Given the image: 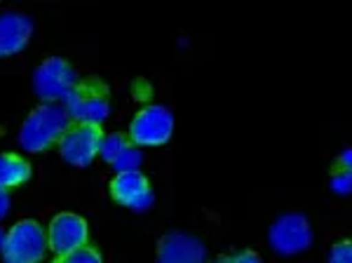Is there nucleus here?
I'll use <instances>...</instances> for the list:
<instances>
[{
  "label": "nucleus",
  "mask_w": 352,
  "mask_h": 263,
  "mask_svg": "<svg viewBox=\"0 0 352 263\" xmlns=\"http://www.w3.org/2000/svg\"><path fill=\"white\" fill-rule=\"evenodd\" d=\"M71 127V118L61 106L43 104L24 120L19 129V146L26 153H43L64 136Z\"/></svg>",
  "instance_id": "nucleus-1"
},
{
  "label": "nucleus",
  "mask_w": 352,
  "mask_h": 263,
  "mask_svg": "<svg viewBox=\"0 0 352 263\" xmlns=\"http://www.w3.org/2000/svg\"><path fill=\"white\" fill-rule=\"evenodd\" d=\"M47 251V233L33 219H24L5 233L3 261L5 263H38Z\"/></svg>",
  "instance_id": "nucleus-2"
},
{
  "label": "nucleus",
  "mask_w": 352,
  "mask_h": 263,
  "mask_svg": "<svg viewBox=\"0 0 352 263\" xmlns=\"http://www.w3.org/2000/svg\"><path fill=\"white\" fill-rule=\"evenodd\" d=\"M64 111L68 113V118H73L76 123L101 125L109 118V111H111L106 87L99 83L76 85V87L64 96Z\"/></svg>",
  "instance_id": "nucleus-3"
},
{
  "label": "nucleus",
  "mask_w": 352,
  "mask_h": 263,
  "mask_svg": "<svg viewBox=\"0 0 352 263\" xmlns=\"http://www.w3.org/2000/svg\"><path fill=\"white\" fill-rule=\"evenodd\" d=\"M78 85L76 68L61 56H50L33 71V90L43 101H59Z\"/></svg>",
  "instance_id": "nucleus-4"
},
{
  "label": "nucleus",
  "mask_w": 352,
  "mask_h": 263,
  "mask_svg": "<svg viewBox=\"0 0 352 263\" xmlns=\"http://www.w3.org/2000/svg\"><path fill=\"white\" fill-rule=\"evenodd\" d=\"M101 139H104V132H101L99 125L76 123L59 139V153L73 167H87L99 156Z\"/></svg>",
  "instance_id": "nucleus-5"
},
{
  "label": "nucleus",
  "mask_w": 352,
  "mask_h": 263,
  "mask_svg": "<svg viewBox=\"0 0 352 263\" xmlns=\"http://www.w3.org/2000/svg\"><path fill=\"white\" fill-rule=\"evenodd\" d=\"M174 132V116L164 106H146L129 125V139L139 146H162Z\"/></svg>",
  "instance_id": "nucleus-6"
},
{
  "label": "nucleus",
  "mask_w": 352,
  "mask_h": 263,
  "mask_svg": "<svg viewBox=\"0 0 352 263\" xmlns=\"http://www.w3.org/2000/svg\"><path fill=\"white\" fill-rule=\"evenodd\" d=\"M268 240L277 254H300L312 244V228L303 214H282L270 226Z\"/></svg>",
  "instance_id": "nucleus-7"
},
{
  "label": "nucleus",
  "mask_w": 352,
  "mask_h": 263,
  "mask_svg": "<svg viewBox=\"0 0 352 263\" xmlns=\"http://www.w3.org/2000/svg\"><path fill=\"white\" fill-rule=\"evenodd\" d=\"M87 224L78 214H56L47 228V247L56 256H66L71 251L87 244Z\"/></svg>",
  "instance_id": "nucleus-8"
},
{
  "label": "nucleus",
  "mask_w": 352,
  "mask_h": 263,
  "mask_svg": "<svg viewBox=\"0 0 352 263\" xmlns=\"http://www.w3.org/2000/svg\"><path fill=\"white\" fill-rule=\"evenodd\" d=\"M111 198L122 207L144 211L153 204V188L141 171H120L111 181Z\"/></svg>",
  "instance_id": "nucleus-9"
},
{
  "label": "nucleus",
  "mask_w": 352,
  "mask_h": 263,
  "mask_svg": "<svg viewBox=\"0 0 352 263\" xmlns=\"http://www.w3.org/2000/svg\"><path fill=\"white\" fill-rule=\"evenodd\" d=\"M207 249L197 238L186 233H169L157 244L155 263H204Z\"/></svg>",
  "instance_id": "nucleus-10"
},
{
  "label": "nucleus",
  "mask_w": 352,
  "mask_h": 263,
  "mask_svg": "<svg viewBox=\"0 0 352 263\" xmlns=\"http://www.w3.org/2000/svg\"><path fill=\"white\" fill-rule=\"evenodd\" d=\"M33 33V19L24 12H10L0 14V56H12L28 45Z\"/></svg>",
  "instance_id": "nucleus-11"
},
{
  "label": "nucleus",
  "mask_w": 352,
  "mask_h": 263,
  "mask_svg": "<svg viewBox=\"0 0 352 263\" xmlns=\"http://www.w3.org/2000/svg\"><path fill=\"white\" fill-rule=\"evenodd\" d=\"M31 176V165L14 153H0V188H14Z\"/></svg>",
  "instance_id": "nucleus-12"
},
{
  "label": "nucleus",
  "mask_w": 352,
  "mask_h": 263,
  "mask_svg": "<svg viewBox=\"0 0 352 263\" xmlns=\"http://www.w3.org/2000/svg\"><path fill=\"white\" fill-rule=\"evenodd\" d=\"M129 146V139L124 134H109L101 139V146H99V156L106 160V162L113 165V160H116L124 148Z\"/></svg>",
  "instance_id": "nucleus-13"
},
{
  "label": "nucleus",
  "mask_w": 352,
  "mask_h": 263,
  "mask_svg": "<svg viewBox=\"0 0 352 263\" xmlns=\"http://www.w3.org/2000/svg\"><path fill=\"white\" fill-rule=\"evenodd\" d=\"M139 165H141V153H139V148H134L132 144L113 160V167H116L118 174H120V171H139Z\"/></svg>",
  "instance_id": "nucleus-14"
},
{
  "label": "nucleus",
  "mask_w": 352,
  "mask_h": 263,
  "mask_svg": "<svg viewBox=\"0 0 352 263\" xmlns=\"http://www.w3.org/2000/svg\"><path fill=\"white\" fill-rule=\"evenodd\" d=\"M61 263H101V256H99V251H96L94 247H80V249H76V251H71V254H66V256H61L59 259Z\"/></svg>",
  "instance_id": "nucleus-15"
},
{
  "label": "nucleus",
  "mask_w": 352,
  "mask_h": 263,
  "mask_svg": "<svg viewBox=\"0 0 352 263\" xmlns=\"http://www.w3.org/2000/svg\"><path fill=\"white\" fill-rule=\"evenodd\" d=\"M329 263H352V244L348 240L333 244L329 251Z\"/></svg>",
  "instance_id": "nucleus-16"
},
{
  "label": "nucleus",
  "mask_w": 352,
  "mask_h": 263,
  "mask_svg": "<svg viewBox=\"0 0 352 263\" xmlns=\"http://www.w3.org/2000/svg\"><path fill=\"white\" fill-rule=\"evenodd\" d=\"M331 188H333V193H340V196H348L350 188H352V176H350V171H345V169L336 171V174L331 176Z\"/></svg>",
  "instance_id": "nucleus-17"
},
{
  "label": "nucleus",
  "mask_w": 352,
  "mask_h": 263,
  "mask_svg": "<svg viewBox=\"0 0 352 263\" xmlns=\"http://www.w3.org/2000/svg\"><path fill=\"white\" fill-rule=\"evenodd\" d=\"M230 259H232V263H263L261 256L254 254V251H237V254H232Z\"/></svg>",
  "instance_id": "nucleus-18"
},
{
  "label": "nucleus",
  "mask_w": 352,
  "mask_h": 263,
  "mask_svg": "<svg viewBox=\"0 0 352 263\" xmlns=\"http://www.w3.org/2000/svg\"><path fill=\"white\" fill-rule=\"evenodd\" d=\"M8 211H10V193L5 188H0V221L8 216Z\"/></svg>",
  "instance_id": "nucleus-19"
},
{
  "label": "nucleus",
  "mask_w": 352,
  "mask_h": 263,
  "mask_svg": "<svg viewBox=\"0 0 352 263\" xmlns=\"http://www.w3.org/2000/svg\"><path fill=\"white\" fill-rule=\"evenodd\" d=\"M350 148H345L343 153H340V167H343L345 171H350Z\"/></svg>",
  "instance_id": "nucleus-20"
},
{
  "label": "nucleus",
  "mask_w": 352,
  "mask_h": 263,
  "mask_svg": "<svg viewBox=\"0 0 352 263\" xmlns=\"http://www.w3.org/2000/svg\"><path fill=\"white\" fill-rule=\"evenodd\" d=\"M212 263H232L230 256H219V259H214Z\"/></svg>",
  "instance_id": "nucleus-21"
},
{
  "label": "nucleus",
  "mask_w": 352,
  "mask_h": 263,
  "mask_svg": "<svg viewBox=\"0 0 352 263\" xmlns=\"http://www.w3.org/2000/svg\"><path fill=\"white\" fill-rule=\"evenodd\" d=\"M3 240H5V233H3V228H0V249H3Z\"/></svg>",
  "instance_id": "nucleus-22"
},
{
  "label": "nucleus",
  "mask_w": 352,
  "mask_h": 263,
  "mask_svg": "<svg viewBox=\"0 0 352 263\" xmlns=\"http://www.w3.org/2000/svg\"><path fill=\"white\" fill-rule=\"evenodd\" d=\"M54 263H61V261H59V259H56V261H54Z\"/></svg>",
  "instance_id": "nucleus-23"
}]
</instances>
